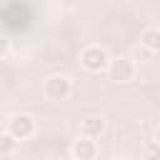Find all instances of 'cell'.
<instances>
[{
    "label": "cell",
    "instance_id": "6da1fadb",
    "mask_svg": "<svg viewBox=\"0 0 160 160\" xmlns=\"http://www.w3.org/2000/svg\"><path fill=\"white\" fill-rule=\"evenodd\" d=\"M110 52L102 48V45H88L82 48L80 52V65L88 70V72H108L110 68Z\"/></svg>",
    "mask_w": 160,
    "mask_h": 160
},
{
    "label": "cell",
    "instance_id": "7a4b0ae2",
    "mask_svg": "<svg viewBox=\"0 0 160 160\" xmlns=\"http://www.w3.org/2000/svg\"><path fill=\"white\" fill-rule=\"evenodd\" d=\"M42 92H45V98L52 100V102L68 100V98L72 95V80H70V75L55 72V75L45 78V82H42Z\"/></svg>",
    "mask_w": 160,
    "mask_h": 160
},
{
    "label": "cell",
    "instance_id": "3957f363",
    "mask_svg": "<svg viewBox=\"0 0 160 160\" xmlns=\"http://www.w3.org/2000/svg\"><path fill=\"white\" fill-rule=\"evenodd\" d=\"M5 130H10V132L22 142V140H30V138L38 132V122H35V118L28 115V112H12V115L8 118V122H5Z\"/></svg>",
    "mask_w": 160,
    "mask_h": 160
},
{
    "label": "cell",
    "instance_id": "277c9868",
    "mask_svg": "<svg viewBox=\"0 0 160 160\" xmlns=\"http://www.w3.org/2000/svg\"><path fill=\"white\" fill-rule=\"evenodd\" d=\"M135 72H138V68H135V62L130 60V58H112L110 60V68H108V75H110V80L112 82H130V80H135Z\"/></svg>",
    "mask_w": 160,
    "mask_h": 160
},
{
    "label": "cell",
    "instance_id": "5b68a950",
    "mask_svg": "<svg viewBox=\"0 0 160 160\" xmlns=\"http://www.w3.org/2000/svg\"><path fill=\"white\" fill-rule=\"evenodd\" d=\"M70 155H72V160H95L98 158V142H95V138L80 135L78 140H72Z\"/></svg>",
    "mask_w": 160,
    "mask_h": 160
},
{
    "label": "cell",
    "instance_id": "8992f818",
    "mask_svg": "<svg viewBox=\"0 0 160 160\" xmlns=\"http://www.w3.org/2000/svg\"><path fill=\"white\" fill-rule=\"evenodd\" d=\"M105 132V120L100 115H88L82 118L80 122V135H88V138H100Z\"/></svg>",
    "mask_w": 160,
    "mask_h": 160
},
{
    "label": "cell",
    "instance_id": "52a82bcc",
    "mask_svg": "<svg viewBox=\"0 0 160 160\" xmlns=\"http://www.w3.org/2000/svg\"><path fill=\"white\" fill-rule=\"evenodd\" d=\"M140 45L148 50V52H160V28L150 25L140 32Z\"/></svg>",
    "mask_w": 160,
    "mask_h": 160
},
{
    "label": "cell",
    "instance_id": "ba28073f",
    "mask_svg": "<svg viewBox=\"0 0 160 160\" xmlns=\"http://www.w3.org/2000/svg\"><path fill=\"white\" fill-rule=\"evenodd\" d=\"M18 145H20V140H18L10 130H5V132L0 135V155H12V152L18 150Z\"/></svg>",
    "mask_w": 160,
    "mask_h": 160
},
{
    "label": "cell",
    "instance_id": "9c48e42d",
    "mask_svg": "<svg viewBox=\"0 0 160 160\" xmlns=\"http://www.w3.org/2000/svg\"><path fill=\"white\" fill-rule=\"evenodd\" d=\"M145 160H160V142L155 138L145 142Z\"/></svg>",
    "mask_w": 160,
    "mask_h": 160
},
{
    "label": "cell",
    "instance_id": "30bf717a",
    "mask_svg": "<svg viewBox=\"0 0 160 160\" xmlns=\"http://www.w3.org/2000/svg\"><path fill=\"white\" fill-rule=\"evenodd\" d=\"M155 140H158V142H160V125H158V128H155Z\"/></svg>",
    "mask_w": 160,
    "mask_h": 160
},
{
    "label": "cell",
    "instance_id": "8fae6325",
    "mask_svg": "<svg viewBox=\"0 0 160 160\" xmlns=\"http://www.w3.org/2000/svg\"><path fill=\"white\" fill-rule=\"evenodd\" d=\"M110 160H122V158H110Z\"/></svg>",
    "mask_w": 160,
    "mask_h": 160
}]
</instances>
